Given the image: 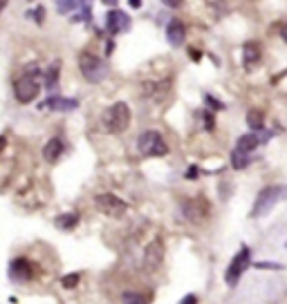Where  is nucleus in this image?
I'll return each instance as SVG.
<instances>
[{
	"label": "nucleus",
	"instance_id": "f257e3e1",
	"mask_svg": "<svg viewBox=\"0 0 287 304\" xmlns=\"http://www.w3.org/2000/svg\"><path fill=\"white\" fill-rule=\"evenodd\" d=\"M130 119H132L130 107H128L123 101H119V103L110 105L106 112H103L101 123H103V130L115 132V135H117V132H123L128 126H130Z\"/></svg>",
	"mask_w": 287,
	"mask_h": 304
},
{
	"label": "nucleus",
	"instance_id": "f03ea898",
	"mask_svg": "<svg viewBox=\"0 0 287 304\" xmlns=\"http://www.w3.org/2000/svg\"><path fill=\"white\" fill-rule=\"evenodd\" d=\"M79 69H81L83 78L90 83H101V81H106V76H108V65L103 63L99 56H94V54H90V52L79 56Z\"/></svg>",
	"mask_w": 287,
	"mask_h": 304
},
{
	"label": "nucleus",
	"instance_id": "7ed1b4c3",
	"mask_svg": "<svg viewBox=\"0 0 287 304\" xmlns=\"http://www.w3.org/2000/svg\"><path fill=\"white\" fill-rule=\"evenodd\" d=\"M283 195H285V186H269V188L260 190L256 203H253L251 217H263V215H267V212L283 199Z\"/></svg>",
	"mask_w": 287,
	"mask_h": 304
},
{
	"label": "nucleus",
	"instance_id": "20e7f679",
	"mask_svg": "<svg viewBox=\"0 0 287 304\" xmlns=\"http://www.w3.org/2000/svg\"><path fill=\"white\" fill-rule=\"evenodd\" d=\"M137 148L144 157H164L168 152V145H166L164 136L160 135L157 130H148L139 136L137 141Z\"/></svg>",
	"mask_w": 287,
	"mask_h": 304
},
{
	"label": "nucleus",
	"instance_id": "39448f33",
	"mask_svg": "<svg viewBox=\"0 0 287 304\" xmlns=\"http://www.w3.org/2000/svg\"><path fill=\"white\" fill-rule=\"evenodd\" d=\"M94 206H97L99 212L108 215V217H122V215H126V212H128V203L122 202L119 197H115V195H110V193L97 195Z\"/></svg>",
	"mask_w": 287,
	"mask_h": 304
},
{
	"label": "nucleus",
	"instance_id": "423d86ee",
	"mask_svg": "<svg viewBox=\"0 0 287 304\" xmlns=\"http://www.w3.org/2000/svg\"><path fill=\"white\" fill-rule=\"evenodd\" d=\"M249 266H251V248L243 246V251H240L238 255L234 257V260H231L227 273H224V280H227V284L229 286H236V282L240 280V275H243Z\"/></svg>",
	"mask_w": 287,
	"mask_h": 304
},
{
	"label": "nucleus",
	"instance_id": "0eeeda50",
	"mask_svg": "<svg viewBox=\"0 0 287 304\" xmlns=\"http://www.w3.org/2000/svg\"><path fill=\"white\" fill-rule=\"evenodd\" d=\"M39 92H41V85H39V81H36V76H25L23 74L14 85V97H16V101L23 103V105L34 101V99L39 97Z\"/></svg>",
	"mask_w": 287,
	"mask_h": 304
},
{
	"label": "nucleus",
	"instance_id": "6e6552de",
	"mask_svg": "<svg viewBox=\"0 0 287 304\" xmlns=\"http://www.w3.org/2000/svg\"><path fill=\"white\" fill-rule=\"evenodd\" d=\"M162 255H164V246H162L160 239H155L146 248V253H144V270L146 273H155L162 264Z\"/></svg>",
	"mask_w": 287,
	"mask_h": 304
},
{
	"label": "nucleus",
	"instance_id": "1a4fd4ad",
	"mask_svg": "<svg viewBox=\"0 0 287 304\" xmlns=\"http://www.w3.org/2000/svg\"><path fill=\"white\" fill-rule=\"evenodd\" d=\"M106 29H108V34H112V36L123 32V29H130V18H128L123 11L112 9V11H108V16H106Z\"/></svg>",
	"mask_w": 287,
	"mask_h": 304
},
{
	"label": "nucleus",
	"instance_id": "9d476101",
	"mask_svg": "<svg viewBox=\"0 0 287 304\" xmlns=\"http://www.w3.org/2000/svg\"><path fill=\"white\" fill-rule=\"evenodd\" d=\"M206 212H209V203H206L205 199H191V202L184 203V217L191 219V222L205 219Z\"/></svg>",
	"mask_w": 287,
	"mask_h": 304
},
{
	"label": "nucleus",
	"instance_id": "9b49d317",
	"mask_svg": "<svg viewBox=\"0 0 287 304\" xmlns=\"http://www.w3.org/2000/svg\"><path fill=\"white\" fill-rule=\"evenodd\" d=\"M9 275H11V280H18V282L32 280V264L25 260V257H18V260L11 262Z\"/></svg>",
	"mask_w": 287,
	"mask_h": 304
},
{
	"label": "nucleus",
	"instance_id": "f8f14e48",
	"mask_svg": "<svg viewBox=\"0 0 287 304\" xmlns=\"http://www.w3.org/2000/svg\"><path fill=\"white\" fill-rule=\"evenodd\" d=\"M43 105L49 107V110H54V112H72V110H77L79 107V101L77 99H65V97L54 94V97H49Z\"/></svg>",
	"mask_w": 287,
	"mask_h": 304
},
{
	"label": "nucleus",
	"instance_id": "ddd939ff",
	"mask_svg": "<svg viewBox=\"0 0 287 304\" xmlns=\"http://www.w3.org/2000/svg\"><path fill=\"white\" fill-rule=\"evenodd\" d=\"M184 32H186L184 25H182L177 18H173L168 23V27H166V38H168V43L173 45V47H180V45L184 43V36H186Z\"/></svg>",
	"mask_w": 287,
	"mask_h": 304
},
{
	"label": "nucleus",
	"instance_id": "4468645a",
	"mask_svg": "<svg viewBox=\"0 0 287 304\" xmlns=\"http://www.w3.org/2000/svg\"><path fill=\"white\" fill-rule=\"evenodd\" d=\"M141 90L146 94H151V97H155V101H162L170 90V81L166 78V81H160V83H146V85H141Z\"/></svg>",
	"mask_w": 287,
	"mask_h": 304
},
{
	"label": "nucleus",
	"instance_id": "2eb2a0df",
	"mask_svg": "<svg viewBox=\"0 0 287 304\" xmlns=\"http://www.w3.org/2000/svg\"><path fill=\"white\" fill-rule=\"evenodd\" d=\"M63 150H65V148H63V141L54 136V139H49V141H47V145H45L43 157H45L47 161H56L61 155H63Z\"/></svg>",
	"mask_w": 287,
	"mask_h": 304
},
{
	"label": "nucleus",
	"instance_id": "dca6fc26",
	"mask_svg": "<svg viewBox=\"0 0 287 304\" xmlns=\"http://www.w3.org/2000/svg\"><path fill=\"white\" fill-rule=\"evenodd\" d=\"M258 58H260V45L258 43H247L243 47V63L245 68H251L253 63H258Z\"/></svg>",
	"mask_w": 287,
	"mask_h": 304
},
{
	"label": "nucleus",
	"instance_id": "f3484780",
	"mask_svg": "<svg viewBox=\"0 0 287 304\" xmlns=\"http://www.w3.org/2000/svg\"><path fill=\"white\" fill-rule=\"evenodd\" d=\"M258 136H256V132H249V135H243L238 139V145H236V150H243V152H247V155H251L253 150L258 148Z\"/></svg>",
	"mask_w": 287,
	"mask_h": 304
},
{
	"label": "nucleus",
	"instance_id": "a211bd4d",
	"mask_svg": "<svg viewBox=\"0 0 287 304\" xmlns=\"http://www.w3.org/2000/svg\"><path fill=\"white\" fill-rule=\"evenodd\" d=\"M249 164H251V155H247L243 150H234L231 152V166H234V170H243Z\"/></svg>",
	"mask_w": 287,
	"mask_h": 304
},
{
	"label": "nucleus",
	"instance_id": "6ab92c4d",
	"mask_svg": "<svg viewBox=\"0 0 287 304\" xmlns=\"http://www.w3.org/2000/svg\"><path fill=\"white\" fill-rule=\"evenodd\" d=\"M59 68H61V63L56 61V63L49 65V69H47V76H45V87H47L49 92L59 85Z\"/></svg>",
	"mask_w": 287,
	"mask_h": 304
},
{
	"label": "nucleus",
	"instance_id": "aec40b11",
	"mask_svg": "<svg viewBox=\"0 0 287 304\" xmlns=\"http://www.w3.org/2000/svg\"><path fill=\"white\" fill-rule=\"evenodd\" d=\"M247 123L249 128H253V132H260L265 126V119H263V112H258V110H251L247 114Z\"/></svg>",
	"mask_w": 287,
	"mask_h": 304
},
{
	"label": "nucleus",
	"instance_id": "412c9836",
	"mask_svg": "<svg viewBox=\"0 0 287 304\" xmlns=\"http://www.w3.org/2000/svg\"><path fill=\"white\" fill-rule=\"evenodd\" d=\"M79 222V215L77 212H68V215H61V217H56V224H59L63 231H72L74 226H77Z\"/></svg>",
	"mask_w": 287,
	"mask_h": 304
},
{
	"label": "nucleus",
	"instance_id": "4be33fe9",
	"mask_svg": "<svg viewBox=\"0 0 287 304\" xmlns=\"http://www.w3.org/2000/svg\"><path fill=\"white\" fill-rule=\"evenodd\" d=\"M79 14L77 16H72V20L77 23V20H83V23H90L92 20V7L88 5V2H79Z\"/></svg>",
	"mask_w": 287,
	"mask_h": 304
},
{
	"label": "nucleus",
	"instance_id": "5701e85b",
	"mask_svg": "<svg viewBox=\"0 0 287 304\" xmlns=\"http://www.w3.org/2000/svg\"><path fill=\"white\" fill-rule=\"evenodd\" d=\"M122 300H123V304H148L146 295L135 293V291H128V293H123Z\"/></svg>",
	"mask_w": 287,
	"mask_h": 304
},
{
	"label": "nucleus",
	"instance_id": "b1692460",
	"mask_svg": "<svg viewBox=\"0 0 287 304\" xmlns=\"http://www.w3.org/2000/svg\"><path fill=\"white\" fill-rule=\"evenodd\" d=\"M205 101L209 103V107H211V110H224L222 101H220V99H213V97H211V94H206V97H205Z\"/></svg>",
	"mask_w": 287,
	"mask_h": 304
},
{
	"label": "nucleus",
	"instance_id": "393cba45",
	"mask_svg": "<svg viewBox=\"0 0 287 304\" xmlns=\"http://www.w3.org/2000/svg\"><path fill=\"white\" fill-rule=\"evenodd\" d=\"M79 7V2H59L56 5V9L61 11V14H68V11H74Z\"/></svg>",
	"mask_w": 287,
	"mask_h": 304
},
{
	"label": "nucleus",
	"instance_id": "a878e982",
	"mask_svg": "<svg viewBox=\"0 0 287 304\" xmlns=\"http://www.w3.org/2000/svg\"><path fill=\"white\" fill-rule=\"evenodd\" d=\"M77 282H79L77 273H74V275H65L63 277V286H65V289H72V286H77Z\"/></svg>",
	"mask_w": 287,
	"mask_h": 304
},
{
	"label": "nucleus",
	"instance_id": "bb28decb",
	"mask_svg": "<svg viewBox=\"0 0 287 304\" xmlns=\"http://www.w3.org/2000/svg\"><path fill=\"white\" fill-rule=\"evenodd\" d=\"M30 16L36 20V23H43V16H45L43 5H39V7H36V11H30Z\"/></svg>",
	"mask_w": 287,
	"mask_h": 304
},
{
	"label": "nucleus",
	"instance_id": "cd10ccee",
	"mask_svg": "<svg viewBox=\"0 0 287 304\" xmlns=\"http://www.w3.org/2000/svg\"><path fill=\"white\" fill-rule=\"evenodd\" d=\"M180 304H198V298H195L193 293H189V295H184V298L180 300Z\"/></svg>",
	"mask_w": 287,
	"mask_h": 304
},
{
	"label": "nucleus",
	"instance_id": "c85d7f7f",
	"mask_svg": "<svg viewBox=\"0 0 287 304\" xmlns=\"http://www.w3.org/2000/svg\"><path fill=\"white\" fill-rule=\"evenodd\" d=\"M205 128L206 130H213V116L209 112H205Z\"/></svg>",
	"mask_w": 287,
	"mask_h": 304
},
{
	"label": "nucleus",
	"instance_id": "c756f323",
	"mask_svg": "<svg viewBox=\"0 0 287 304\" xmlns=\"http://www.w3.org/2000/svg\"><path fill=\"white\" fill-rule=\"evenodd\" d=\"M198 174H200L198 166H191V168H189V172H186V179H198Z\"/></svg>",
	"mask_w": 287,
	"mask_h": 304
},
{
	"label": "nucleus",
	"instance_id": "7c9ffc66",
	"mask_svg": "<svg viewBox=\"0 0 287 304\" xmlns=\"http://www.w3.org/2000/svg\"><path fill=\"white\" fill-rule=\"evenodd\" d=\"M256 266H258V269H274V270H281L283 269L281 264H265V262H263V264H256Z\"/></svg>",
	"mask_w": 287,
	"mask_h": 304
},
{
	"label": "nucleus",
	"instance_id": "2f4dec72",
	"mask_svg": "<svg viewBox=\"0 0 287 304\" xmlns=\"http://www.w3.org/2000/svg\"><path fill=\"white\" fill-rule=\"evenodd\" d=\"M200 56H202V54H200L198 49H191V58H193V61H200Z\"/></svg>",
	"mask_w": 287,
	"mask_h": 304
},
{
	"label": "nucleus",
	"instance_id": "473e14b6",
	"mask_svg": "<svg viewBox=\"0 0 287 304\" xmlns=\"http://www.w3.org/2000/svg\"><path fill=\"white\" fill-rule=\"evenodd\" d=\"M5 145H7V139H5V136H0V152L5 150Z\"/></svg>",
	"mask_w": 287,
	"mask_h": 304
},
{
	"label": "nucleus",
	"instance_id": "72a5a7b5",
	"mask_svg": "<svg viewBox=\"0 0 287 304\" xmlns=\"http://www.w3.org/2000/svg\"><path fill=\"white\" fill-rule=\"evenodd\" d=\"M112 47H115V45H112V40H110V43L106 45V52H108V56H110V54H112Z\"/></svg>",
	"mask_w": 287,
	"mask_h": 304
},
{
	"label": "nucleus",
	"instance_id": "f704fd0d",
	"mask_svg": "<svg viewBox=\"0 0 287 304\" xmlns=\"http://www.w3.org/2000/svg\"><path fill=\"white\" fill-rule=\"evenodd\" d=\"M2 9H5V2H0V11H2Z\"/></svg>",
	"mask_w": 287,
	"mask_h": 304
}]
</instances>
